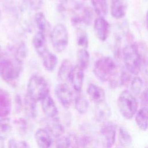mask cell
<instances>
[{"instance_id":"obj_11","label":"cell","mask_w":148,"mask_h":148,"mask_svg":"<svg viewBox=\"0 0 148 148\" xmlns=\"http://www.w3.org/2000/svg\"><path fill=\"white\" fill-rule=\"evenodd\" d=\"M35 139L40 147H49L53 143L52 135L47 128H39L35 134Z\"/></svg>"},{"instance_id":"obj_6","label":"cell","mask_w":148,"mask_h":148,"mask_svg":"<svg viewBox=\"0 0 148 148\" xmlns=\"http://www.w3.org/2000/svg\"><path fill=\"white\" fill-rule=\"evenodd\" d=\"M50 40L54 49L58 52L63 51L67 47L69 35L66 27L62 24H57L50 33Z\"/></svg>"},{"instance_id":"obj_9","label":"cell","mask_w":148,"mask_h":148,"mask_svg":"<svg viewBox=\"0 0 148 148\" xmlns=\"http://www.w3.org/2000/svg\"><path fill=\"white\" fill-rule=\"evenodd\" d=\"M94 28L97 36L102 41H105L109 36L110 31V26L103 17L99 16L94 23Z\"/></svg>"},{"instance_id":"obj_17","label":"cell","mask_w":148,"mask_h":148,"mask_svg":"<svg viewBox=\"0 0 148 148\" xmlns=\"http://www.w3.org/2000/svg\"><path fill=\"white\" fill-rule=\"evenodd\" d=\"M87 92L91 100L96 103L105 101L106 96L105 91L103 88L94 84H90L88 86Z\"/></svg>"},{"instance_id":"obj_26","label":"cell","mask_w":148,"mask_h":148,"mask_svg":"<svg viewBox=\"0 0 148 148\" xmlns=\"http://www.w3.org/2000/svg\"><path fill=\"white\" fill-rule=\"evenodd\" d=\"M75 106L76 110L80 114H85L88 110L89 102L83 96H77L75 101Z\"/></svg>"},{"instance_id":"obj_15","label":"cell","mask_w":148,"mask_h":148,"mask_svg":"<svg viewBox=\"0 0 148 148\" xmlns=\"http://www.w3.org/2000/svg\"><path fill=\"white\" fill-rule=\"evenodd\" d=\"M32 44L35 50L39 56H42L47 51L46 39L44 32L40 31L36 32L33 38Z\"/></svg>"},{"instance_id":"obj_29","label":"cell","mask_w":148,"mask_h":148,"mask_svg":"<svg viewBox=\"0 0 148 148\" xmlns=\"http://www.w3.org/2000/svg\"><path fill=\"white\" fill-rule=\"evenodd\" d=\"M76 42L79 46L86 49L88 45V38L86 32L82 28H78L76 32Z\"/></svg>"},{"instance_id":"obj_19","label":"cell","mask_w":148,"mask_h":148,"mask_svg":"<svg viewBox=\"0 0 148 148\" xmlns=\"http://www.w3.org/2000/svg\"><path fill=\"white\" fill-rule=\"evenodd\" d=\"M43 64L47 71L52 72L54 71L58 64V58L53 53L46 51L43 56Z\"/></svg>"},{"instance_id":"obj_14","label":"cell","mask_w":148,"mask_h":148,"mask_svg":"<svg viewBox=\"0 0 148 148\" xmlns=\"http://www.w3.org/2000/svg\"><path fill=\"white\" fill-rule=\"evenodd\" d=\"M127 0H112L111 14L116 19L123 17L127 12Z\"/></svg>"},{"instance_id":"obj_31","label":"cell","mask_w":148,"mask_h":148,"mask_svg":"<svg viewBox=\"0 0 148 148\" xmlns=\"http://www.w3.org/2000/svg\"><path fill=\"white\" fill-rule=\"evenodd\" d=\"M82 13L79 15L82 18V23L86 25H90L92 19V13L91 10L88 7L82 8Z\"/></svg>"},{"instance_id":"obj_36","label":"cell","mask_w":148,"mask_h":148,"mask_svg":"<svg viewBox=\"0 0 148 148\" xmlns=\"http://www.w3.org/2000/svg\"><path fill=\"white\" fill-rule=\"evenodd\" d=\"M16 124L18 125V127L20 130H21L22 131L25 130L26 127H27V123L24 119H19L18 120H17L16 121Z\"/></svg>"},{"instance_id":"obj_32","label":"cell","mask_w":148,"mask_h":148,"mask_svg":"<svg viewBox=\"0 0 148 148\" xmlns=\"http://www.w3.org/2000/svg\"><path fill=\"white\" fill-rule=\"evenodd\" d=\"M56 141V146L57 147H68L71 146L72 139L69 136H59Z\"/></svg>"},{"instance_id":"obj_34","label":"cell","mask_w":148,"mask_h":148,"mask_svg":"<svg viewBox=\"0 0 148 148\" xmlns=\"http://www.w3.org/2000/svg\"><path fill=\"white\" fill-rule=\"evenodd\" d=\"M8 147L10 148L13 147H29L28 144L24 141L20 140L14 139H11L8 142Z\"/></svg>"},{"instance_id":"obj_24","label":"cell","mask_w":148,"mask_h":148,"mask_svg":"<svg viewBox=\"0 0 148 148\" xmlns=\"http://www.w3.org/2000/svg\"><path fill=\"white\" fill-rule=\"evenodd\" d=\"M73 68L71 62L68 60H64L58 69V77L61 80H65L68 79L69 73Z\"/></svg>"},{"instance_id":"obj_38","label":"cell","mask_w":148,"mask_h":148,"mask_svg":"<svg viewBox=\"0 0 148 148\" xmlns=\"http://www.w3.org/2000/svg\"><path fill=\"white\" fill-rule=\"evenodd\" d=\"M1 47L0 46V56H1Z\"/></svg>"},{"instance_id":"obj_28","label":"cell","mask_w":148,"mask_h":148,"mask_svg":"<svg viewBox=\"0 0 148 148\" xmlns=\"http://www.w3.org/2000/svg\"><path fill=\"white\" fill-rule=\"evenodd\" d=\"M34 20L39 31L45 33L47 29L48 23L44 14L42 12L36 13L35 15Z\"/></svg>"},{"instance_id":"obj_35","label":"cell","mask_w":148,"mask_h":148,"mask_svg":"<svg viewBox=\"0 0 148 148\" xmlns=\"http://www.w3.org/2000/svg\"><path fill=\"white\" fill-rule=\"evenodd\" d=\"M29 8L34 10H38L42 8L43 0H27Z\"/></svg>"},{"instance_id":"obj_23","label":"cell","mask_w":148,"mask_h":148,"mask_svg":"<svg viewBox=\"0 0 148 148\" xmlns=\"http://www.w3.org/2000/svg\"><path fill=\"white\" fill-rule=\"evenodd\" d=\"M95 13L101 17L106 16L108 12L107 0H91Z\"/></svg>"},{"instance_id":"obj_12","label":"cell","mask_w":148,"mask_h":148,"mask_svg":"<svg viewBox=\"0 0 148 148\" xmlns=\"http://www.w3.org/2000/svg\"><path fill=\"white\" fill-rule=\"evenodd\" d=\"M12 100L9 93L0 87V118L6 117L10 113Z\"/></svg>"},{"instance_id":"obj_18","label":"cell","mask_w":148,"mask_h":148,"mask_svg":"<svg viewBox=\"0 0 148 148\" xmlns=\"http://www.w3.org/2000/svg\"><path fill=\"white\" fill-rule=\"evenodd\" d=\"M135 115V122L138 127L143 131L147 128V108L143 106L136 111Z\"/></svg>"},{"instance_id":"obj_21","label":"cell","mask_w":148,"mask_h":148,"mask_svg":"<svg viewBox=\"0 0 148 148\" xmlns=\"http://www.w3.org/2000/svg\"><path fill=\"white\" fill-rule=\"evenodd\" d=\"M24 108L27 115L31 118H35L37 115L36 101L26 94L24 98Z\"/></svg>"},{"instance_id":"obj_2","label":"cell","mask_w":148,"mask_h":148,"mask_svg":"<svg viewBox=\"0 0 148 148\" xmlns=\"http://www.w3.org/2000/svg\"><path fill=\"white\" fill-rule=\"evenodd\" d=\"M117 72V66L114 60L110 57H101L94 64V75L101 81H109Z\"/></svg>"},{"instance_id":"obj_3","label":"cell","mask_w":148,"mask_h":148,"mask_svg":"<svg viewBox=\"0 0 148 148\" xmlns=\"http://www.w3.org/2000/svg\"><path fill=\"white\" fill-rule=\"evenodd\" d=\"M49 94V87L46 80L42 76L33 75L27 84V95L35 101H41Z\"/></svg>"},{"instance_id":"obj_20","label":"cell","mask_w":148,"mask_h":148,"mask_svg":"<svg viewBox=\"0 0 148 148\" xmlns=\"http://www.w3.org/2000/svg\"><path fill=\"white\" fill-rule=\"evenodd\" d=\"M52 119L53 120L51 121L47 129L52 135V136L58 138L64 132V127L60 122L58 118H56V117H55Z\"/></svg>"},{"instance_id":"obj_27","label":"cell","mask_w":148,"mask_h":148,"mask_svg":"<svg viewBox=\"0 0 148 148\" xmlns=\"http://www.w3.org/2000/svg\"><path fill=\"white\" fill-rule=\"evenodd\" d=\"M132 137L128 131L123 127L119 128V141L120 145L122 146H128L132 142Z\"/></svg>"},{"instance_id":"obj_1","label":"cell","mask_w":148,"mask_h":148,"mask_svg":"<svg viewBox=\"0 0 148 148\" xmlns=\"http://www.w3.org/2000/svg\"><path fill=\"white\" fill-rule=\"evenodd\" d=\"M22 70V61L14 56L13 59L0 60V77L11 86H16Z\"/></svg>"},{"instance_id":"obj_10","label":"cell","mask_w":148,"mask_h":148,"mask_svg":"<svg viewBox=\"0 0 148 148\" xmlns=\"http://www.w3.org/2000/svg\"><path fill=\"white\" fill-rule=\"evenodd\" d=\"M68 79L71 81L75 91L80 92L82 90L84 80L83 70L78 65L73 66L69 73Z\"/></svg>"},{"instance_id":"obj_37","label":"cell","mask_w":148,"mask_h":148,"mask_svg":"<svg viewBox=\"0 0 148 148\" xmlns=\"http://www.w3.org/2000/svg\"><path fill=\"white\" fill-rule=\"evenodd\" d=\"M1 18H2V13H1V9H0V22H1Z\"/></svg>"},{"instance_id":"obj_25","label":"cell","mask_w":148,"mask_h":148,"mask_svg":"<svg viewBox=\"0 0 148 148\" xmlns=\"http://www.w3.org/2000/svg\"><path fill=\"white\" fill-rule=\"evenodd\" d=\"M77 65L83 70L86 69L90 63L89 52L84 48L79 49L77 51Z\"/></svg>"},{"instance_id":"obj_30","label":"cell","mask_w":148,"mask_h":148,"mask_svg":"<svg viewBox=\"0 0 148 148\" xmlns=\"http://www.w3.org/2000/svg\"><path fill=\"white\" fill-rule=\"evenodd\" d=\"M130 85L131 88L135 94L139 95L142 91L143 88V82L140 77H135L133 78V79L131 80Z\"/></svg>"},{"instance_id":"obj_5","label":"cell","mask_w":148,"mask_h":148,"mask_svg":"<svg viewBox=\"0 0 148 148\" xmlns=\"http://www.w3.org/2000/svg\"><path fill=\"white\" fill-rule=\"evenodd\" d=\"M118 108L120 113L126 119H131L138 110V103L134 95L125 90L119 95L117 99Z\"/></svg>"},{"instance_id":"obj_16","label":"cell","mask_w":148,"mask_h":148,"mask_svg":"<svg viewBox=\"0 0 148 148\" xmlns=\"http://www.w3.org/2000/svg\"><path fill=\"white\" fill-rule=\"evenodd\" d=\"M111 109L105 101L97 103L95 108V117L99 121H105L111 116Z\"/></svg>"},{"instance_id":"obj_7","label":"cell","mask_w":148,"mask_h":148,"mask_svg":"<svg viewBox=\"0 0 148 148\" xmlns=\"http://www.w3.org/2000/svg\"><path fill=\"white\" fill-rule=\"evenodd\" d=\"M116 133V124L109 121H105L101 125L99 134L105 147H112L115 142Z\"/></svg>"},{"instance_id":"obj_4","label":"cell","mask_w":148,"mask_h":148,"mask_svg":"<svg viewBox=\"0 0 148 148\" xmlns=\"http://www.w3.org/2000/svg\"><path fill=\"white\" fill-rule=\"evenodd\" d=\"M123 57L127 71L138 75L142 67V58L138 47L134 45H128L123 50Z\"/></svg>"},{"instance_id":"obj_33","label":"cell","mask_w":148,"mask_h":148,"mask_svg":"<svg viewBox=\"0 0 148 148\" xmlns=\"http://www.w3.org/2000/svg\"><path fill=\"white\" fill-rule=\"evenodd\" d=\"M27 54V49L26 46L24 43H20L16 50L15 57L18 60L22 61V59L24 58Z\"/></svg>"},{"instance_id":"obj_22","label":"cell","mask_w":148,"mask_h":148,"mask_svg":"<svg viewBox=\"0 0 148 148\" xmlns=\"http://www.w3.org/2000/svg\"><path fill=\"white\" fill-rule=\"evenodd\" d=\"M12 129L10 119L4 117L0 119V140L4 141L9 135Z\"/></svg>"},{"instance_id":"obj_8","label":"cell","mask_w":148,"mask_h":148,"mask_svg":"<svg viewBox=\"0 0 148 148\" xmlns=\"http://www.w3.org/2000/svg\"><path fill=\"white\" fill-rule=\"evenodd\" d=\"M55 95L65 108H68L73 101V94L69 86L65 83H59L55 88Z\"/></svg>"},{"instance_id":"obj_13","label":"cell","mask_w":148,"mask_h":148,"mask_svg":"<svg viewBox=\"0 0 148 148\" xmlns=\"http://www.w3.org/2000/svg\"><path fill=\"white\" fill-rule=\"evenodd\" d=\"M41 101L42 110L48 117L52 119L58 115V109L53 99L49 94L44 97Z\"/></svg>"}]
</instances>
